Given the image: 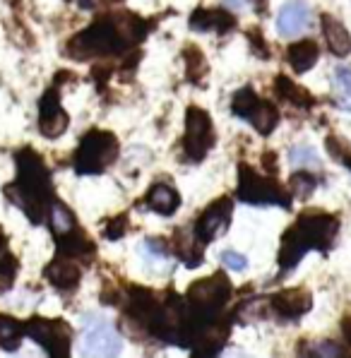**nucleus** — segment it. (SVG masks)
I'll use <instances>...</instances> for the list:
<instances>
[{
    "label": "nucleus",
    "instance_id": "nucleus-1",
    "mask_svg": "<svg viewBox=\"0 0 351 358\" xmlns=\"http://www.w3.org/2000/svg\"><path fill=\"white\" fill-rule=\"evenodd\" d=\"M147 34V27L140 17L130 13L108 15V17L96 20L92 27H87L82 34L70 41L68 56L73 58H101L113 56L125 48L135 46L142 36Z\"/></svg>",
    "mask_w": 351,
    "mask_h": 358
},
{
    "label": "nucleus",
    "instance_id": "nucleus-2",
    "mask_svg": "<svg viewBox=\"0 0 351 358\" xmlns=\"http://www.w3.org/2000/svg\"><path fill=\"white\" fill-rule=\"evenodd\" d=\"M339 222L325 212H303L299 222L287 231L282 241V252H279V267L282 274L294 269L301 257L315 248V250H330L334 236H337Z\"/></svg>",
    "mask_w": 351,
    "mask_h": 358
},
{
    "label": "nucleus",
    "instance_id": "nucleus-3",
    "mask_svg": "<svg viewBox=\"0 0 351 358\" xmlns=\"http://www.w3.org/2000/svg\"><path fill=\"white\" fill-rule=\"evenodd\" d=\"M17 166L20 176L13 185H8L5 192L20 209L34 224L41 222L43 212H46V200L51 195V178H48V169L31 150H24L17 154Z\"/></svg>",
    "mask_w": 351,
    "mask_h": 358
},
{
    "label": "nucleus",
    "instance_id": "nucleus-4",
    "mask_svg": "<svg viewBox=\"0 0 351 358\" xmlns=\"http://www.w3.org/2000/svg\"><path fill=\"white\" fill-rule=\"evenodd\" d=\"M118 157V142L111 132L92 130L85 135V140L80 142L78 154H75V169L78 173L92 176L101 173L116 162Z\"/></svg>",
    "mask_w": 351,
    "mask_h": 358
},
{
    "label": "nucleus",
    "instance_id": "nucleus-5",
    "mask_svg": "<svg viewBox=\"0 0 351 358\" xmlns=\"http://www.w3.org/2000/svg\"><path fill=\"white\" fill-rule=\"evenodd\" d=\"M236 195L248 205H279L289 207V197L274 176H260L248 164L238 166V190Z\"/></svg>",
    "mask_w": 351,
    "mask_h": 358
},
{
    "label": "nucleus",
    "instance_id": "nucleus-6",
    "mask_svg": "<svg viewBox=\"0 0 351 358\" xmlns=\"http://www.w3.org/2000/svg\"><path fill=\"white\" fill-rule=\"evenodd\" d=\"M231 111L238 115V118L248 120L260 135H270L279 123L277 108H274L272 103L262 101V99L257 96L253 90H248V87L236 92V96L231 101Z\"/></svg>",
    "mask_w": 351,
    "mask_h": 358
},
{
    "label": "nucleus",
    "instance_id": "nucleus-7",
    "mask_svg": "<svg viewBox=\"0 0 351 358\" xmlns=\"http://www.w3.org/2000/svg\"><path fill=\"white\" fill-rule=\"evenodd\" d=\"M215 145V128H212L210 113L197 106H190L185 113V137H183V152L188 162H202L207 152Z\"/></svg>",
    "mask_w": 351,
    "mask_h": 358
},
{
    "label": "nucleus",
    "instance_id": "nucleus-8",
    "mask_svg": "<svg viewBox=\"0 0 351 358\" xmlns=\"http://www.w3.org/2000/svg\"><path fill=\"white\" fill-rule=\"evenodd\" d=\"M24 334L34 339L46 349L48 356H68L70 354V341H73V332H70L68 322L63 320H46V317H31L24 324Z\"/></svg>",
    "mask_w": 351,
    "mask_h": 358
},
{
    "label": "nucleus",
    "instance_id": "nucleus-9",
    "mask_svg": "<svg viewBox=\"0 0 351 358\" xmlns=\"http://www.w3.org/2000/svg\"><path fill=\"white\" fill-rule=\"evenodd\" d=\"M231 299V284L224 274L195 282L188 289V301L197 313H215Z\"/></svg>",
    "mask_w": 351,
    "mask_h": 358
},
{
    "label": "nucleus",
    "instance_id": "nucleus-10",
    "mask_svg": "<svg viewBox=\"0 0 351 358\" xmlns=\"http://www.w3.org/2000/svg\"><path fill=\"white\" fill-rule=\"evenodd\" d=\"M123 351V339L103 317L89 322L85 329V354L87 356H118Z\"/></svg>",
    "mask_w": 351,
    "mask_h": 358
},
{
    "label": "nucleus",
    "instance_id": "nucleus-11",
    "mask_svg": "<svg viewBox=\"0 0 351 358\" xmlns=\"http://www.w3.org/2000/svg\"><path fill=\"white\" fill-rule=\"evenodd\" d=\"M231 200L229 197H222V200H217L215 205H210L202 212V217L197 219L195 224V231L193 236L200 243H210V241H215L217 236H222L224 231L229 229V222H231Z\"/></svg>",
    "mask_w": 351,
    "mask_h": 358
},
{
    "label": "nucleus",
    "instance_id": "nucleus-12",
    "mask_svg": "<svg viewBox=\"0 0 351 358\" xmlns=\"http://www.w3.org/2000/svg\"><path fill=\"white\" fill-rule=\"evenodd\" d=\"M313 24V10L303 0H289L277 15V31L284 38L301 36L303 31H308Z\"/></svg>",
    "mask_w": 351,
    "mask_h": 358
},
{
    "label": "nucleus",
    "instance_id": "nucleus-13",
    "mask_svg": "<svg viewBox=\"0 0 351 358\" xmlns=\"http://www.w3.org/2000/svg\"><path fill=\"white\" fill-rule=\"evenodd\" d=\"M68 123H70L68 113L60 108L58 92L48 90L39 101V130H41V135L48 137V140H56V137H60L65 130H68Z\"/></svg>",
    "mask_w": 351,
    "mask_h": 358
},
{
    "label": "nucleus",
    "instance_id": "nucleus-14",
    "mask_svg": "<svg viewBox=\"0 0 351 358\" xmlns=\"http://www.w3.org/2000/svg\"><path fill=\"white\" fill-rule=\"evenodd\" d=\"M270 306L274 313H279L282 317L287 320H296V317L306 315L313 306V299L308 291L303 289H287V291H279L270 299Z\"/></svg>",
    "mask_w": 351,
    "mask_h": 358
},
{
    "label": "nucleus",
    "instance_id": "nucleus-15",
    "mask_svg": "<svg viewBox=\"0 0 351 358\" xmlns=\"http://www.w3.org/2000/svg\"><path fill=\"white\" fill-rule=\"evenodd\" d=\"M82 277L80 264L75 262V257L63 255L58 252V257L46 267V279L51 282L56 289H75Z\"/></svg>",
    "mask_w": 351,
    "mask_h": 358
},
{
    "label": "nucleus",
    "instance_id": "nucleus-16",
    "mask_svg": "<svg viewBox=\"0 0 351 358\" xmlns=\"http://www.w3.org/2000/svg\"><path fill=\"white\" fill-rule=\"evenodd\" d=\"M322 34H325L327 48L334 56L344 58L351 53V34L339 20L330 17V15H322Z\"/></svg>",
    "mask_w": 351,
    "mask_h": 358
},
{
    "label": "nucleus",
    "instance_id": "nucleus-17",
    "mask_svg": "<svg viewBox=\"0 0 351 358\" xmlns=\"http://www.w3.org/2000/svg\"><path fill=\"white\" fill-rule=\"evenodd\" d=\"M178 205H180L178 192H176L171 185H166V183L152 185L150 192H147V209L162 214V217H169V214H173L176 209H178Z\"/></svg>",
    "mask_w": 351,
    "mask_h": 358
},
{
    "label": "nucleus",
    "instance_id": "nucleus-18",
    "mask_svg": "<svg viewBox=\"0 0 351 358\" xmlns=\"http://www.w3.org/2000/svg\"><path fill=\"white\" fill-rule=\"evenodd\" d=\"M236 24L231 15L222 13V10H197L193 13V17H190V27L197 31H219V34H224V31H229L231 27Z\"/></svg>",
    "mask_w": 351,
    "mask_h": 358
},
{
    "label": "nucleus",
    "instance_id": "nucleus-19",
    "mask_svg": "<svg viewBox=\"0 0 351 358\" xmlns=\"http://www.w3.org/2000/svg\"><path fill=\"white\" fill-rule=\"evenodd\" d=\"M317 56H320V48L315 41H296L287 51V60L296 73H308L317 63Z\"/></svg>",
    "mask_w": 351,
    "mask_h": 358
},
{
    "label": "nucleus",
    "instance_id": "nucleus-20",
    "mask_svg": "<svg viewBox=\"0 0 351 358\" xmlns=\"http://www.w3.org/2000/svg\"><path fill=\"white\" fill-rule=\"evenodd\" d=\"M277 92L282 99H287V101H292L294 106H301V108H308L315 103V99H313V94H308V92L303 90V87L294 85L292 80H287L284 75L277 77Z\"/></svg>",
    "mask_w": 351,
    "mask_h": 358
},
{
    "label": "nucleus",
    "instance_id": "nucleus-21",
    "mask_svg": "<svg viewBox=\"0 0 351 358\" xmlns=\"http://www.w3.org/2000/svg\"><path fill=\"white\" fill-rule=\"evenodd\" d=\"M22 324L17 320H13L10 315H0V346L5 351H15L20 346L22 339Z\"/></svg>",
    "mask_w": 351,
    "mask_h": 358
},
{
    "label": "nucleus",
    "instance_id": "nucleus-22",
    "mask_svg": "<svg viewBox=\"0 0 351 358\" xmlns=\"http://www.w3.org/2000/svg\"><path fill=\"white\" fill-rule=\"evenodd\" d=\"M334 92H337V103L344 111H351V68L342 65L334 70Z\"/></svg>",
    "mask_w": 351,
    "mask_h": 358
},
{
    "label": "nucleus",
    "instance_id": "nucleus-23",
    "mask_svg": "<svg viewBox=\"0 0 351 358\" xmlns=\"http://www.w3.org/2000/svg\"><path fill=\"white\" fill-rule=\"evenodd\" d=\"M289 162L296 169H320V157L315 154V150L306 145H296L289 150Z\"/></svg>",
    "mask_w": 351,
    "mask_h": 358
},
{
    "label": "nucleus",
    "instance_id": "nucleus-24",
    "mask_svg": "<svg viewBox=\"0 0 351 358\" xmlns=\"http://www.w3.org/2000/svg\"><path fill=\"white\" fill-rule=\"evenodd\" d=\"M51 227H53V234L56 236H65L75 229V219L65 205H58L56 202V205L51 207Z\"/></svg>",
    "mask_w": 351,
    "mask_h": 358
},
{
    "label": "nucleus",
    "instance_id": "nucleus-25",
    "mask_svg": "<svg viewBox=\"0 0 351 358\" xmlns=\"http://www.w3.org/2000/svg\"><path fill=\"white\" fill-rule=\"evenodd\" d=\"M325 147H327V152H330V157L334 159V162H339L342 166H347L351 171V147L342 140V137L330 135L325 142Z\"/></svg>",
    "mask_w": 351,
    "mask_h": 358
},
{
    "label": "nucleus",
    "instance_id": "nucleus-26",
    "mask_svg": "<svg viewBox=\"0 0 351 358\" xmlns=\"http://www.w3.org/2000/svg\"><path fill=\"white\" fill-rule=\"evenodd\" d=\"M183 58H185V65H188V77L193 82L200 80V77L207 73V63H205V56L200 53V48L188 46L183 51Z\"/></svg>",
    "mask_w": 351,
    "mask_h": 358
},
{
    "label": "nucleus",
    "instance_id": "nucleus-27",
    "mask_svg": "<svg viewBox=\"0 0 351 358\" xmlns=\"http://www.w3.org/2000/svg\"><path fill=\"white\" fill-rule=\"evenodd\" d=\"M15 272H17V260L13 255H8V252H3V257H0V291L13 286Z\"/></svg>",
    "mask_w": 351,
    "mask_h": 358
},
{
    "label": "nucleus",
    "instance_id": "nucleus-28",
    "mask_svg": "<svg viewBox=\"0 0 351 358\" xmlns=\"http://www.w3.org/2000/svg\"><path fill=\"white\" fill-rule=\"evenodd\" d=\"M315 190V178L310 173H294L292 176V192L296 197H308L310 192Z\"/></svg>",
    "mask_w": 351,
    "mask_h": 358
},
{
    "label": "nucleus",
    "instance_id": "nucleus-29",
    "mask_svg": "<svg viewBox=\"0 0 351 358\" xmlns=\"http://www.w3.org/2000/svg\"><path fill=\"white\" fill-rule=\"evenodd\" d=\"M222 262H224V267H229V269H234V272H243L245 267H248V260H245L241 252H236V250H224L222 252Z\"/></svg>",
    "mask_w": 351,
    "mask_h": 358
},
{
    "label": "nucleus",
    "instance_id": "nucleus-30",
    "mask_svg": "<svg viewBox=\"0 0 351 358\" xmlns=\"http://www.w3.org/2000/svg\"><path fill=\"white\" fill-rule=\"evenodd\" d=\"M306 354H310V356H339L342 351H339L334 344H330V341H313Z\"/></svg>",
    "mask_w": 351,
    "mask_h": 358
},
{
    "label": "nucleus",
    "instance_id": "nucleus-31",
    "mask_svg": "<svg viewBox=\"0 0 351 358\" xmlns=\"http://www.w3.org/2000/svg\"><path fill=\"white\" fill-rule=\"evenodd\" d=\"M125 229H128V219H125V217H116L106 229H103V234H106V238L116 241V238H123Z\"/></svg>",
    "mask_w": 351,
    "mask_h": 358
},
{
    "label": "nucleus",
    "instance_id": "nucleus-32",
    "mask_svg": "<svg viewBox=\"0 0 351 358\" xmlns=\"http://www.w3.org/2000/svg\"><path fill=\"white\" fill-rule=\"evenodd\" d=\"M224 5H227V8H234V10H243L245 8L243 0H224Z\"/></svg>",
    "mask_w": 351,
    "mask_h": 358
},
{
    "label": "nucleus",
    "instance_id": "nucleus-33",
    "mask_svg": "<svg viewBox=\"0 0 351 358\" xmlns=\"http://www.w3.org/2000/svg\"><path fill=\"white\" fill-rule=\"evenodd\" d=\"M3 241H5V236H3V229H0V248H3Z\"/></svg>",
    "mask_w": 351,
    "mask_h": 358
}]
</instances>
